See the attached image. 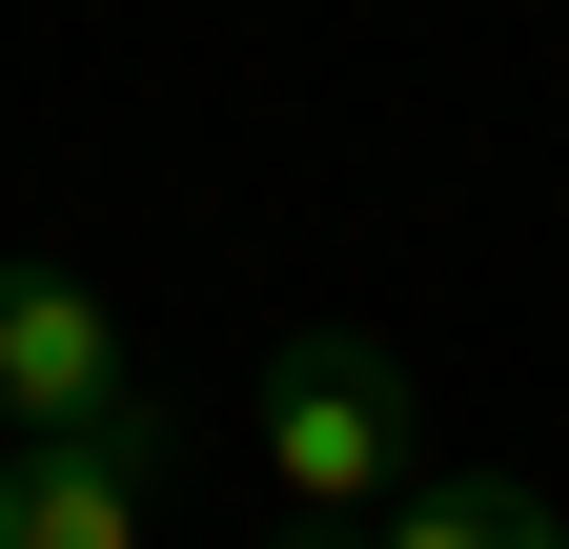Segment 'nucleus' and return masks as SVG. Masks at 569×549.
<instances>
[{
	"instance_id": "obj_1",
	"label": "nucleus",
	"mask_w": 569,
	"mask_h": 549,
	"mask_svg": "<svg viewBox=\"0 0 569 549\" xmlns=\"http://www.w3.org/2000/svg\"><path fill=\"white\" fill-rule=\"evenodd\" d=\"M264 489L326 509V529L387 509V489H407V387H387L367 347H284V367H264Z\"/></svg>"
},
{
	"instance_id": "obj_2",
	"label": "nucleus",
	"mask_w": 569,
	"mask_h": 549,
	"mask_svg": "<svg viewBox=\"0 0 569 549\" xmlns=\"http://www.w3.org/2000/svg\"><path fill=\"white\" fill-rule=\"evenodd\" d=\"M142 468H163V428H142V407L21 428V448H0V549H142Z\"/></svg>"
},
{
	"instance_id": "obj_3",
	"label": "nucleus",
	"mask_w": 569,
	"mask_h": 549,
	"mask_svg": "<svg viewBox=\"0 0 569 549\" xmlns=\"http://www.w3.org/2000/svg\"><path fill=\"white\" fill-rule=\"evenodd\" d=\"M82 407H122V326L61 264H0V428H82Z\"/></svg>"
},
{
	"instance_id": "obj_4",
	"label": "nucleus",
	"mask_w": 569,
	"mask_h": 549,
	"mask_svg": "<svg viewBox=\"0 0 569 549\" xmlns=\"http://www.w3.org/2000/svg\"><path fill=\"white\" fill-rule=\"evenodd\" d=\"M367 549H569V509H549V489H488V468H468V489H407Z\"/></svg>"
}]
</instances>
